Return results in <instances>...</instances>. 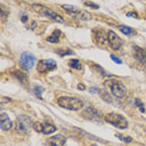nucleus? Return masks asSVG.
<instances>
[{"mask_svg":"<svg viewBox=\"0 0 146 146\" xmlns=\"http://www.w3.org/2000/svg\"><path fill=\"white\" fill-rule=\"evenodd\" d=\"M104 85L106 88L110 89L111 94L115 96V98L117 99H122L124 96L126 95V88L124 86L121 81L116 80V79H109V80H106L104 82Z\"/></svg>","mask_w":146,"mask_h":146,"instance_id":"f03ea898","label":"nucleus"},{"mask_svg":"<svg viewBox=\"0 0 146 146\" xmlns=\"http://www.w3.org/2000/svg\"><path fill=\"white\" fill-rule=\"evenodd\" d=\"M78 89H79V90H81V91H82V90H85V86L82 85V84H79V85H78Z\"/></svg>","mask_w":146,"mask_h":146,"instance_id":"c756f323","label":"nucleus"},{"mask_svg":"<svg viewBox=\"0 0 146 146\" xmlns=\"http://www.w3.org/2000/svg\"><path fill=\"white\" fill-rule=\"evenodd\" d=\"M65 141H66V139L62 135H55L48 140V145L49 146H64Z\"/></svg>","mask_w":146,"mask_h":146,"instance_id":"ddd939ff","label":"nucleus"},{"mask_svg":"<svg viewBox=\"0 0 146 146\" xmlns=\"http://www.w3.org/2000/svg\"><path fill=\"white\" fill-rule=\"evenodd\" d=\"M13 76H15V78L18 79L19 81L23 82V84H25V82H26V79H28L26 74H24V72L20 71V70H15V71H13Z\"/></svg>","mask_w":146,"mask_h":146,"instance_id":"f3484780","label":"nucleus"},{"mask_svg":"<svg viewBox=\"0 0 146 146\" xmlns=\"http://www.w3.org/2000/svg\"><path fill=\"white\" fill-rule=\"evenodd\" d=\"M20 65L25 70H29L35 65V56L29 52H23L20 56Z\"/></svg>","mask_w":146,"mask_h":146,"instance_id":"0eeeda50","label":"nucleus"},{"mask_svg":"<svg viewBox=\"0 0 146 146\" xmlns=\"http://www.w3.org/2000/svg\"><path fill=\"white\" fill-rule=\"evenodd\" d=\"M56 69V62L54 60H40L38 62L39 72H48Z\"/></svg>","mask_w":146,"mask_h":146,"instance_id":"1a4fd4ad","label":"nucleus"},{"mask_svg":"<svg viewBox=\"0 0 146 146\" xmlns=\"http://www.w3.org/2000/svg\"><path fill=\"white\" fill-rule=\"evenodd\" d=\"M94 39L98 44H105L108 41V34H104L102 30H94Z\"/></svg>","mask_w":146,"mask_h":146,"instance_id":"4468645a","label":"nucleus"},{"mask_svg":"<svg viewBox=\"0 0 146 146\" xmlns=\"http://www.w3.org/2000/svg\"><path fill=\"white\" fill-rule=\"evenodd\" d=\"M135 104H136V106H137L139 109H140V111H141V112H145V106H144V104L141 102V100L136 99V100H135Z\"/></svg>","mask_w":146,"mask_h":146,"instance_id":"5701e85b","label":"nucleus"},{"mask_svg":"<svg viewBox=\"0 0 146 146\" xmlns=\"http://www.w3.org/2000/svg\"><path fill=\"white\" fill-rule=\"evenodd\" d=\"M82 116H84L85 119H88V120H92V121H99L101 117L100 112L96 110V109L91 108V106H88V108L82 111Z\"/></svg>","mask_w":146,"mask_h":146,"instance_id":"9d476101","label":"nucleus"},{"mask_svg":"<svg viewBox=\"0 0 146 146\" xmlns=\"http://www.w3.org/2000/svg\"><path fill=\"white\" fill-rule=\"evenodd\" d=\"M33 9L36 11V13H39L40 15L42 16H48L49 19H52V20H55V21H59V23H64V19L61 18L59 14H56L55 11H52L50 10L49 8H46V6L44 5H40V4H34L33 5Z\"/></svg>","mask_w":146,"mask_h":146,"instance_id":"20e7f679","label":"nucleus"},{"mask_svg":"<svg viewBox=\"0 0 146 146\" xmlns=\"http://www.w3.org/2000/svg\"><path fill=\"white\" fill-rule=\"evenodd\" d=\"M92 146H96V145H92Z\"/></svg>","mask_w":146,"mask_h":146,"instance_id":"7c9ffc66","label":"nucleus"},{"mask_svg":"<svg viewBox=\"0 0 146 146\" xmlns=\"http://www.w3.org/2000/svg\"><path fill=\"white\" fill-rule=\"evenodd\" d=\"M56 131V127L52 124H49V122H45L44 124V127H42V134L45 135H50L52 132Z\"/></svg>","mask_w":146,"mask_h":146,"instance_id":"dca6fc26","label":"nucleus"},{"mask_svg":"<svg viewBox=\"0 0 146 146\" xmlns=\"http://www.w3.org/2000/svg\"><path fill=\"white\" fill-rule=\"evenodd\" d=\"M6 16H8V13H6L4 9H1V20H3V21H4L5 19H6Z\"/></svg>","mask_w":146,"mask_h":146,"instance_id":"bb28decb","label":"nucleus"},{"mask_svg":"<svg viewBox=\"0 0 146 146\" xmlns=\"http://www.w3.org/2000/svg\"><path fill=\"white\" fill-rule=\"evenodd\" d=\"M56 54H59L60 56H65V55H72L74 51L70 50V49H59V50H56Z\"/></svg>","mask_w":146,"mask_h":146,"instance_id":"aec40b11","label":"nucleus"},{"mask_svg":"<svg viewBox=\"0 0 146 146\" xmlns=\"http://www.w3.org/2000/svg\"><path fill=\"white\" fill-rule=\"evenodd\" d=\"M58 104L61 108L68 109V110H71V111H78L80 109H82V106H84L82 100H80L78 98H69V96H61V98H59Z\"/></svg>","mask_w":146,"mask_h":146,"instance_id":"f257e3e1","label":"nucleus"},{"mask_svg":"<svg viewBox=\"0 0 146 146\" xmlns=\"http://www.w3.org/2000/svg\"><path fill=\"white\" fill-rule=\"evenodd\" d=\"M42 91H44V89L40 88V86H35V88H34V92H35V95L38 96L39 99H42V96H41Z\"/></svg>","mask_w":146,"mask_h":146,"instance_id":"4be33fe9","label":"nucleus"},{"mask_svg":"<svg viewBox=\"0 0 146 146\" xmlns=\"http://www.w3.org/2000/svg\"><path fill=\"white\" fill-rule=\"evenodd\" d=\"M105 121L109 122V124L116 126L119 129H126L129 126L127 120L120 114H116V112H110L105 116Z\"/></svg>","mask_w":146,"mask_h":146,"instance_id":"7ed1b4c3","label":"nucleus"},{"mask_svg":"<svg viewBox=\"0 0 146 146\" xmlns=\"http://www.w3.org/2000/svg\"><path fill=\"white\" fill-rule=\"evenodd\" d=\"M110 56H111V59H112V60H114L115 62H117V64H121V62H122V61L120 60V59L117 58V56H115V55H110Z\"/></svg>","mask_w":146,"mask_h":146,"instance_id":"a878e982","label":"nucleus"},{"mask_svg":"<svg viewBox=\"0 0 146 146\" xmlns=\"http://www.w3.org/2000/svg\"><path fill=\"white\" fill-rule=\"evenodd\" d=\"M60 36H61V31L60 30H55L48 38V41L49 42H52V44H56V42H59V40H60Z\"/></svg>","mask_w":146,"mask_h":146,"instance_id":"2eb2a0df","label":"nucleus"},{"mask_svg":"<svg viewBox=\"0 0 146 146\" xmlns=\"http://www.w3.org/2000/svg\"><path fill=\"white\" fill-rule=\"evenodd\" d=\"M61 8L64 9L66 13L71 14L75 19H78V20H85L86 21V20H90L91 19V15L89 14L88 11H81V10H79V9L72 8V6H68V5H62Z\"/></svg>","mask_w":146,"mask_h":146,"instance_id":"423d86ee","label":"nucleus"},{"mask_svg":"<svg viewBox=\"0 0 146 146\" xmlns=\"http://www.w3.org/2000/svg\"><path fill=\"white\" fill-rule=\"evenodd\" d=\"M0 126H1V129L4 131H8L13 127V122L10 121V117H9V115L5 114V112L0 114Z\"/></svg>","mask_w":146,"mask_h":146,"instance_id":"f8f14e48","label":"nucleus"},{"mask_svg":"<svg viewBox=\"0 0 146 146\" xmlns=\"http://www.w3.org/2000/svg\"><path fill=\"white\" fill-rule=\"evenodd\" d=\"M21 21H23V23H26V21H28V16H26V15H23V16H21Z\"/></svg>","mask_w":146,"mask_h":146,"instance_id":"c85d7f7f","label":"nucleus"},{"mask_svg":"<svg viewBox=\"0 0 146 146\" xmlns=\"http://www.w3.org/2000/svg\"><path fill=\"white\" fill-rule=\"evenodd\" d=\"M127 16H132V18H136V19L139 18V15L136 13H127Z\"/></svg>","mask_w":146,"mask_h":146,"instance_id":"cd10ccee","label":"nucleus"},{"mask_svg":"<svg viewBox=\"0 0 146 146\" xmlns=\"http://www.w3.org/2000/svg\"><path fill=\"white\" fill-rule=\"evenodd\" d=\"M108 41L109 45L111 46V49H114V50H119L122 46V40L112 30H109L108 33Z\"/></svg>","mask_w":146,"mask_h":146,"instance_id":"6e6552de","label":"nucleus"},{"mask_svg":"<svg viewBox=\"0 0 146 146\" xmlns=\"http://www.w3.org/2000/svg\"><path fill=\"white\" fill-rule=\"evenodd\" d=\"M119 29H120L121 33H124L125 35H134L135 31L132 30L131 28H129V26H125V25H120L119 26Z\"/></svg>","mask_w":146,"mask_h":146,"instance_id":"6ab92c4d","label":"nucleus"},{"mask_svg":"<svg viewBox=\"0 0 146 146\" xmlns=\"http://www.w3.org/2000/svg\"><path fill=\"white\" fill-rule=\"evenodd\" d=\"M42 127H44V124H41V122H34V125H33V129L36 132H41V134H42Z\"/></svg>","mask_w":146,"mask_h":146,"instance_id":"412c9836","label":"nucleus"},{"mask_svg":"<svg viewBox=\"0 0 146 146\" xmlns=\"http://www.w3.org/2000/svg\"><path fill=\"white\" fill-rule=\"evenodd\" d=\"M69 65H70L72 69H75V70H81V69H82L81 62L79 60H75V59H72V60L69 61Z\"/></svg>","mask_w":146,"mask_h":146,"instance_id":"a211bd4d","label":"nucleus"},{"mask_svg":"<svg viewBox=\"0 0 146 146\" xmlns=\"http://www.w3.org/2000/svg\"><path fill=\"white\" fill-rule=\"evenodd\" d=\"M134 58L140 64H146V50L134 45Z\"/></svg>","mask_w":146,"mask_h":146,"instance_id":"9b49d317","label":"nucleus"},{"mask_svg":"<svg viewBox=\"0 0 146 146\" xmlns=\"http://www.w3.org/2000/svg\"><path fill=\"white\" fill-rule=\"evenodd\" d=\"M84 5L85 6H90V8H92V9H99V5L95 4V3H92V1H85Z\"/></svg>","mask_w":146,"mask_h":146,"instance_id":"393cba45","label":"nucleus"},{"mask_svg":"<svg viewBox=\"0 0 146 146\" xmlns=\"http://www.w3.org/2000/svg\"><path fill=\"white\" fill-rule=\"evenodd\" d=\"M116 137H119L120 140L125 141V142H131V140H132L131 137H127V136H122L121 134H116Z\"/></svg>","mask_w":146,"mask_h":146,"instance_id":"b1692460","label":"nucleus"},{"mask_svg":"<svg viewBox=\"0 0 146 146\" xmlns=\"http://www.w3.org/2000/svg\"><path fill=\"white\" fill-rule=\"evenodd\" d=\"M33 125H34V122H33L30 116H28V115H20L16 119V129L21 134H26V132L30 130V127Z\"/></svg>","mask_w":146,"mask_h":146,"instance_id":"39448f33","label":"nucleus"}]
</instances>
